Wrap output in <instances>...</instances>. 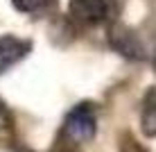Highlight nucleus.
<instances>
[{
    "instance_id": "f257e3e1",
    "label": "nucleus",
    "mask_w": 156,
    "mask_h": 152,
    "mask_svg": "<svg viewBox=\"0 0 156 152\" xmlns=\"http://www.w3.org/2000/svg\"><path fill=\"white\" fill-rule=\"evenodd\" d=\"M118 12H120L118 0H70L68 2V16L86 28L113 23Z\"/></svg>"
},
{
    "instance_id": "f03ea898",
    "label": "nucleus",
    "mask_w": 156,
    "mask_h": 152,
    "mask_svg": "<svg viewBox=\"0 0 156 152\" xmlns=\"http://www.w3.org/2000/svg\"><path fill=\"white\" fill-rule=\"evenodd\" d=\"M98 132V116H95V107L90 102H79L75 105L70 113L66 116L63 123V136L70 143H86L90 141Z\"/></svg>"
},
{
    "instance_id": "7ed1b4c3",
    "label": "nucleus",
    "mask_w": 156,
    "mask_h": 152,
    "mask_svg": "<svg viewBox=\"0 0 156 152\" xmlns=\"http://www.w3.org/2000/svg\"><path fill=\"white\" fill-rule=\"evenodd\" d=\"M109 43L118 55H122L129 61H140V59L147 57L145 41L140 39V34L136 30L127 28V25H120V23L111 25L109 28Z\"/></svg>"
},
{
    "instance_id": "20e7f679",
    "label": "nucleus",
    "mask_w": 156,
    "mask_h": 152,
    "mask_svg": "<svg viewBox=\"0 0 156 152\" xmlns=\"http://www.w3.org/2000/svg\"><path fill=\"white\" fill-rule=\"evenodd\" d=\"M30 52H32V41L18 39V36H12V34L0 36V75L12 66H16Z\"/></svg>"
},
{
    "instance_id": "39448f33",
    "label": "nucleus",
    "mask_w": 156,
    "mask_h": 152,
    "mask_svg": "<svg viewBox=\"0 0 156 152\" xmlns=\"http://www.w3.org/2000/svg\"><path fill=\"white\" fill-rule=\"evenodd\" d=\"M140 125H143V134L149 139L156 136V98H154V86H149L143 100V116H140Z\"/></svg>"
},
{
    "instance_id": "423d86ee",
    "label": "nucleus",
    "mask_w": 156,
    "mask_h": 152,
    "mask_svg": "<svg viewBox=\"0 0 156 152\" xmlns=\"http://www.w3.org/2000/svg\"><path fill=\"white\" fill-rule=\"evenodd\" d=\"M55 0H12V5L23 14H41L45 12Z\"/></svg>"
},
{
    "instance_id": "0eeeda50",
    "label": "nucleus",
    "mask_w": 156,
    "mask_h": 152,
    "mask_svg": "<svg viewBox=\"0 0 156 152\" xmlns=\"http://www.w3.org/2000/svg\"><path fill=\"white\" fill-rule=\"evenodd\" d=\"M12 125H14V116H12V111H9L7 102L0 98V129H9Z\"/></svg>"
}]
</instances>
